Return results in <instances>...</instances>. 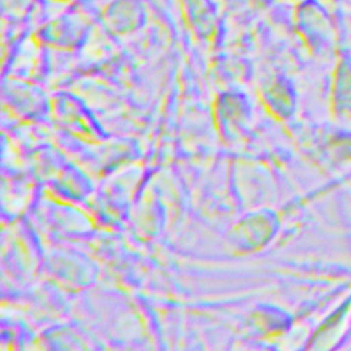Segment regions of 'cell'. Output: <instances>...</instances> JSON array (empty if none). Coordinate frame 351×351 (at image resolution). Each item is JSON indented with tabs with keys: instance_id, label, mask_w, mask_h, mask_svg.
Returning a JSON list of instances; mask_svg holds the SVG:
<instances>
[{
	"instance_id": "obj_1",
	"label": "cell",
	"mask_w": 351,
	"mask_h": 351,
	"mask_svg": "<svg viewBox=\"0 0 351 351\" xmlns=\"http://www.w3.org/2000/svg\"><path fill=\"white\" fill-rule=\"evenodd\" d=\"M144 0H112L101 10L103 25L115 34H126L138 29L145 21Z\"/></svg>"
},
{
	"instance_id": "obj_2",
	"label": "cell",
	"mask_w": 351,
	"mask_h": 351,
	"mask_svg": "<svg viewBox=\"0 0 351 351\" xmlns=\"http://www.w3.org/2000/svg\"><path fill=\"white\" fill-rule=\"evenodd\" d=\"M85 10H71L48 23H45L40 30L38 36L53 45H70L75 43L89 27L90 19Z\"/></svg>"
},
{
	"instance_id": "obj_3",
	"label": "cell",
	"mask_w": 351,
	"mask_h": 351,
	"mask_svg": "<svg viewBox=\"0 0 351 351\" xmlns=\"http://www.w3.org/2000/svg\"><path fill=\"white\" fill-rule=\"evenodd\" d=\"M185 25L197 36L208 37L218 26V12L213 0H180Z\"/></svg>"
},
{
	"instance_id": "obj_4",
	"label": "cell",
	"mask_w": 351,
	"mask_h": 351,
	"mask_svg": "<svg viewBox=\"0 0 351 351\" xmlns=\"http://www.w3.org/2000/svg\"><path fill=\"white\" fill-rule=\"evenodd\" d=\"M48 1H52L55 4H63V5H70V4H74L77 0H48Z\"/></svg>"
}]
</instances>
